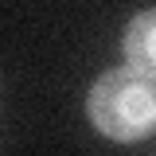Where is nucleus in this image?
Returning a JSON list of instances; mask_svg holds the SVG:
<instances>
[{
    "mask_svg": "<svg viewBox=\"0 0 156 156\" xmlns=\"http://www.w3.org/2000/svg\"><path fill=\"white\" fill-rule=\"evenodd\" d=\"M86 117L101 136L136 144L156 133V82L133 66L105 70L86 94Z\"/></svg>",
    "mask_w": 156,
    "mask_h": 156,
    "instance_id": "obj_1",
    "label": "nucleus"
},
{
    "mask_svg": "<svg viewBox=\"0 0 156 156\" xmlns=\"http://www.w3.org/2000/svg\"><path fill=\"white\" fill-rule=\"evenodd\" d=\"M121 47H125V62L136 74L156 82V8H144L129 20Z\"/></svg>",
    "mask_w": 156,
    "mask_h": 156,
    "instance_id": "obj_2",
    "label": "nucleus"
}]
</instances>
